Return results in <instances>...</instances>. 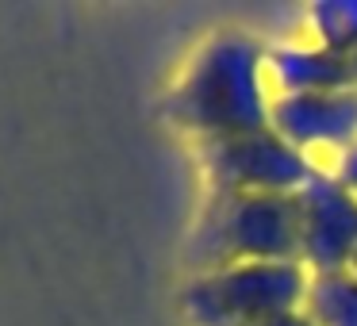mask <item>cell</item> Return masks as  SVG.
Returning a JSON list of instances; mask_svg holds the SVG:
<instances>
[{
	"label": "cell",
	"mask_w": 357,
	"mask_h": 326,
	"mask_svg": "<svg viewBox=\"0 0 357 326\" xmlns=\"http://www.w3.org/2000/svg\"><path fill=\"white\" fill-rule=\"evenodd\" d=\"M273 88L265 77V50L242 31H219L196 50L169 111L185 131L208 139L254 134L273 127Z\"/></svg>",
	"instance_id": "1"
},
{
	"label": "cell",
	"mask_w": 357,
	"mask_h": 326,
	"mask_svg": "<svg viewBox=\"0 0 357 326\" xmlns=\"http://www.w3.org/2000/svg\"><path fill=\"white\" fill-rule=\"evenodd\" d=\"M192 261L200 272L238 261H300L296 196H211L192 234Z\"/></svg>",
	"instance_id": "2"
},
{
	"label": "cell",
	"mask_w": 357,
	"mask_h": 326,
	"mask_svg": "<svg viewBox=\"0 0 357 326\" xmlns=\"http://www.w3.org/2000/svg\"><path fill=\"white\" fill-rule=\"evenodd\" d=\"M311 272L300 261H238L204 269L185 288L196 326H265L303 307Z\"/></svg>",
	"instance_id": "3"
},
{
	"label": "cell",
	"mask_w": 357,
	"mask_h": 326,
	"mask_svg": "<svg viewBox=\"0 0 357 326\" xmlns=\"http://www.w3.org/2000/svg\"><path fill=\"white\" fill-rule=\"evenodd\" d=\"M204 173H208L215 196H296L319 165L311 154L277 134L273 127L254 134H231V139H208L200 142Z\"/></svg>",
	"instance_id": "4"
},
{
	"label": "cell",
	"mask_w": 357,
	"mask_h": 326,
	"mask_svg": "<svg viewBox=\"0 0 357 326\" xmlns=\"http://www.w3.org/2000/svg\"><path fill=\"white\" fill-rule=\"evenodd\" d=\"M300 203V265L315 272L349 269L357 249V196L334 173L319 169L296 192Z\"/></svg>",
	"instance_id": "5"
},
{
	"label": "cell",
	"mask_w": 357,
	"mask_h": 326,
	"mask_svg": "<svg viewBox=\"0 0 357 326\" xmlns=\"http://www.w3.org/2000/svg\"><path fill=\"white\" fill-rule=\"evenodd\" d=\"M273 131L284 134L292 146L334 150L346 154L357 146V88H331V93L273 96Z\"/></svg>",
	"instance_id": "6"
},
{
	"label": "cell",
	"mask_w": 357,
	"mask_h": 326,
	"mask_svg": "<svg viewBox=\"0 0 357 326\" xmlns=\"http://www.w3.org/2000/svg\"><path fill=\"white\" fill-rule=\"evenodd\" d=\"M265 77L277 96L300 93H331L349 88V58L319 47V42H288V47L265 50Z\"/></svg>",
	"instance_id": "7"
},
{
	"label": "cell",
	"mask_w": 357,
	"mask_h": 326,
	"mask_svg": "<svg viewBox=\"0 0 357 326\" xmlns=\"http://www.w3.org/2000/svg\"><path fill=\"white\" fill-rule=\"evenodd\" d=\"M300 311L315 326H357V272H315L307 280V295H303Z\"/></svg>",
	"instance_id": "8"
},
{
	"label": "cell",
	"mask_w": 357,
	"mask_h": 326,
	"mask_svg": "<svg viewBox=\"0 0 357 326\" xmlns=\"http://www.w3.org/2000/svg\"><path fill=\"white\" fill-rule=\"evenodd\" d=\"M307 27L319 47L349 58L357 50V0H319V4H311Z\"/></svg>",
	"instance_id": "9"
},
{
	"label": "cell",
	"mask_w": 357,
	"mask_h": 326,
	"mask_svg": "<svg viewBox=\"0 0 357 326\" xmlns=\"http://www.w3.org/2000/svg\"><path fill=\"white\" fill-rule=\"evenodd\" d=\"M334 177L357 196V146H349L346 154H338V162H334Z\"/></svg>",
	"instance_id": "10"
},
{
	"label": "cell",
	"mask_w": 357,
	"mask_h": 326,
	"mask_svg": "<svg viewBox=\"0 0 357 326\" xmlns=\"http://www.w3.org/2000/svg\"><path fill=\"white\" fill-rule=\"evenodd\" d=\"M265 326H315L303 311H288V315H280V318H273V323H265Z\"/></svg>",
	"instance_id": "11"
},
{
	"label": "cell",
	"mask_w": 357,
	"mask_h": 326,
	"mask_svg": "<svg viewBox=\"0 0 357 326\" xmlns=\"http://www.w3.org/2000/svg\"><path fill=\"white\" fill-rule=\"evenodd\" d=\"M349 81H354V88H357V50L349 54Z\"/></svg>",
	"instance_id": "12"
},
{
	"label": "cell",
	"mask_w": 357,
	"mask_h": 326,
	"mask_svg": "<svg viewBox=\"0 0 357 326\" xmlns=\"http://www.w3.org/2000/svg\"><path fill=\"white\" fill-rule=\"evenodd\" d=\"M349 269H354V272H357V249H354V261H349Z\"/></svg>",
	"instance_id": "13"
}]
</instances>
